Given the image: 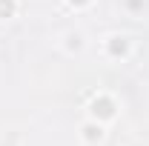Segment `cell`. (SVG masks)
<instances>
[{
	"label": "cell",
	"instance_id": "cell-3",
	"mask_svg": "<svg viewBox=\"0 0 149 146\" xmlns=\"http://www.w3.org/2000/svg\"><path fill=\"white\" fill-rule=\"evenodd\" d=\"M15 15V0H0V17H12Z\"/></svg>",
	"mask_w": 149,
	"mask_h": 146
},
{
	"label": "cell",
	"instance_id": "cell-4",
	"mask_svg": "<svg viewBox=\"0 0 149 146\" xmlns=\"http://www.w3.org/2000/svg\"><path fill=\"white\" fill-rule=\"evenodd\" d=\"M83 132H86V140H100V135H103L100 126H86Z\"/></svg>",
	"mask_w": 149,
	"mask_h": 146
},
{
	"label": "cell",
	"instance_id": "cell-5",
	"mask_svg": "<svg viewBox=\"0 0 149 146\" xmlns=\"http://www.w3.org/2000/svg\"><path fill=\"white\" fill-rule=\"evenodd\" d=\"M69 3H74V6H83V3H89V0H69Z\"/></svg>",
	"mask_w": 149,
	"mask_h": 146
},
{
	"label": "cell",
	"instance_id": "cell-2",
	"mask_svg": "<svg viewBox=\"0 0 149 146\" xmlns=\"http://www.w3.org/2000/svg\"><path fill=\"white\" fill-rule=\"evenodd\" d=\"M109 52H112V55H123V52H126V40H123V37L109 40Z\"/></svg>",
	"mask_w": 149,
	"mask_h": 146
},
{
	"label": "cell",
	"instance_id": "cell-1",
	"mask_svg": "<svg viewBox=\"0 0 149 146\" xmlns=\"http://www.w3.org/2000/svg\"><path fill=\"white\" fill-rule=\"evenodd\" d=\"M92 112L97 117H112V115H115V103H112L109 97H97L92 103Z\"/></svg>",
	"mask_w": 149,
	"mask_h": 146
}]
</instances>
